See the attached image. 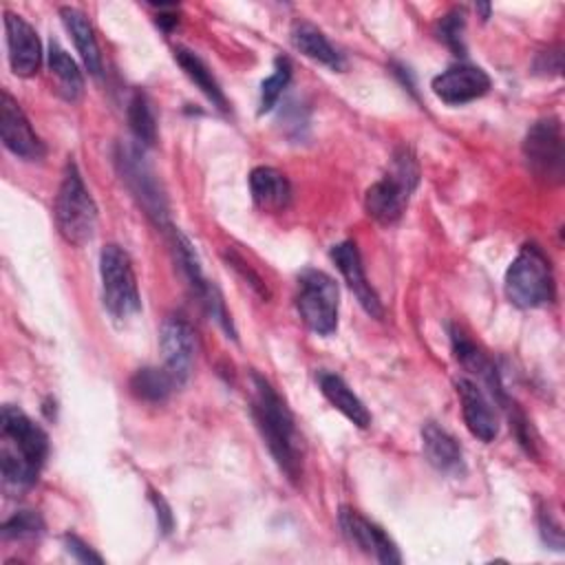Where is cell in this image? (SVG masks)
<instances>
[{
    "instance_id": "cell-1",
    "label": "cell",
    "mask_w": 565,
    "mask_h": 565,
    "mask_svg": "<svg viewBox=\"0 0 565 565\" xmlns=\"http://www.w3.org/2000/svg\"><path fill=\"white\" fill-rule=\"evenodd\" d=\"M252 415L278 468L289 481H298L302 475V439L296 419L276 388L258 373L252 375Z\"/></svg>"
},
{
    "instance_id": "cell-2",
    "label": "cell",
    "mask_w": 565,
    "mask_h": 565,
    "mask_svg": "<svg viewBox=\"0 0 565 565\" xmlns=\"http://www.w3.org/2000/svg\"><path fill=\"white\" fill-rule=\"evenodd\" d=\"M0 472L7 486L26 488L35 483L49 457L46 433L18 406H2L0 415Z\"/></svg>"
},
{
    "instance_id": "cell-3",
    "label": "cell",
    "mask_w": 565,
    "mask_h": 565,
    "mask_svg": "<svg viewBox=\"0 0 565 565\" xmlns=\"http://www.w3.org/2000/svg\"><path fill=\"white\" fill-rule=\"evenodd\" d=\"M55 225L62 238L71 245H86L97 227V205L84 185V179L75 166L68 161L53 203Z\"/></svg>"
},
{
    "instance_id": "cell-4",
    "label": "cell",
    "mask_w": 565,
    "mask_h": 565,
    "mask_svg": "<svg viewBox=\"0 0 565 565\" xmlns=\"http://www.w3.org/2000/svg\"><path fill=\"white\" fill-rule=\"evenodd\" d=\"M419 181V170L413 152L399 148L393 157V168L369 185L364 194V210L382 225L397 223L408 205V199Z\"/></svg>"
},
{
    "instance_id": "cell-5",
    "label": "cell",
    "mask_w": 565,
    "mask_h": 565,
    "mask_svg": "<svg viewBox=\"0 0 565 565\" xmlns=\"http://www.w3.org/2000/svg\"><path fill=\"white\" fill-rule=\"evenodd\" d=\"M505 296L521 309L543 307L554 300V271L536 243H525L505 271Z\"/></svg>"
},
{
    "instance_id": "cell-6",
    "label": "cell",
    "mask_w": 565,
    "mask_h": 565,
    "mask_svg": "<svg viewBox=\"0 0 565 565\" xmlns=\"http://www.w3.org/2000/svg\"><path fill=\"white\" fill-rule=\"evenodd\" d=\"M99 276L104 307L117 320H126L139 311V289L128 252L119 245H106L99 254Z\"/></svg>"
},
{
    "instance_id": "cell-7",
    "label": "cell",
    "mask_w": 565,
    "mask_h": 565,
    "mask_svg": "<svg viewBox=\"0 0 565 565\" xmlns=\"http://www.w3.org/2000/svg\"><path fill=\"white\" fill-rule=\"evenodd\" d=\"M338 285L320 269H305L298 278L296 309L302 322L318 335H331L338 329Z\"/></svg>"
},
{
    "instance_id": "cell-8",
    "label": "cell",
    "mask_w": 565,
    "mask_h": 565,
    "mask_svg": "<svg viewBox=\"0 0 565 565\" xmlns=\"http://www.w3.org/2000/svg\"><path fill=\"white\" fill-rule=\"evenodd\" d=\"M523 154L530 172L547 183L563 179V130L556 117L539 119L525 135Z\"/></svg>"
},
{
    "instance_id": "cell-9",
    "label": "cell",
    "mask_w": 565,
    "mask_h": 565,
    "mask_svg": "<svg viewBox=\"0 0 565 565\" xmlns=\"http://www.w3.org/2000/svg\"><path fill=\"white\" fill-rule=\"evenodd\" d=\"M117 166H119L121 179L126 181L130 192L137 196V201L146 210V214L159 227H172L168 221V207H166L163 192L159 190L157 177L150 170V166L143 161L139 148L137 146H119Z\"/></svg>"
},
{
    "instance_id": "cell-10",
    "label": "cell",
    "mask_w": 565,
    "mask_h": 565,
    "mask_svg": "<svg viewBox=\"0 0 565 565\" xmlns=\"http://www.w3.org/2000/svg\"><path fill=\"white\" fill-rule=\"evenodd\" d=\"M159 349L163 355V369L177 382L185 384L196 355V333L183 316H168L159 331Z\"/></svg>"
},
{
    "instance_id": "cell-11",
    "label": "cell",
    "mask_w": 565,
    "mask_h": 565,
    "mask_svg": "<svg viewBox=\"0 0 565 565\" xmlns=\"http://www.w3.org/2000/svg\"><path fill=\"white\" fill-rule=\"evenodd\" d=\"M0 135L4 148L24 161L44 157V141L35 135L20 104L7 90H2L0 99Z\"/></svg>"
},
{
    "instance_id": "cell-12",
    "label": "cell",
    "mask_w": 565,
    "mask_h": 565,
    "mask_svg": "<svg viewBox=\"0 0 565 565\" xmlns=\"http://www.w3.org/2000/svg\"><path fill=\"white\" fill-rule=\"evenodd\" d=\"M338 523H340L344 536L355 547L375 556L380 563H384V565L402 563V554H399L397 545L393 543V539L380 525H375L373 521H369L360 512H355L351 508H342L340 516H338Z\"/></svg>"
},
{
    "instance_id": "cell-13",
    "label": "cell",
    "mask_w": 565,
    "mask_h": 565,
    "mask_svg": "<svg viewBox=\"0 0 565 565\" xmlns=\"http://www.w3.org/2000/svg\"><path fill=\"white\" fill-rule=\"evenodd\" d=\"M430 88L444 104L461 106L483 97L490 90V77L481 66L455 64L439 73Z\"/></svg>"
},
{
    "instance_id": "cell-14",
    "label": "cell",
    "mask_w": 565,
    "mask_h": 565,
    "mask_svg": "<svg viewBox=\"0 0 565 565\" xmlns=\"http://www.w3.org/2000/svg\"><path fill=\"white\" fill-rule=\"evenodd\" d=\"M455 388L459 395L466 428L479 441L490 444L499 435V417L492 408V402L488 399L483 388L470 377H457Z\"/></svg>"
},
{
    "instance_id": "cell-15",
    "label": "cell",
    "mask_w": 565,
    "mask_h": 565,
    "mask_svg": "<svg viewBox=\"0 0 565 565\" xmlns=\"http://www.w3.org/2000/svg\"><path fill=\"white\" fill-rule=\"evenodd\" d=\"M4 33L11 71L20 77L35 75L42 62V44L35 29L22 15L4 11Z\"/></svg>"
},
{
    "instance_id": "cell-16",
    "label": "cell",
    "mask_w": 565,
    "mask_h": 565,
    "mask_svg": "<svg viewBox=\"0 0 565 565\" xmlns=\"http://www.w3.org/2000/svg\"><path fill=\"white\" fill-rule=\"evenodd\" d=\"M331 258H333L335 267L340 269V274L344 276L347 285L351 287V291L355 294V298L362 305V309L371 318H384V307L380 302V296L375 294V289L366 280L358 245L351 243V241H342V243L331 247Z\"/></svg>"
},
{
    "instance_id": "cell-17",
    "label": "cell",
    "mask_w": 565,
    "mask_h": 565,
    "mask_svg": "<svg viewBox=\"0 0 565 565\" xmlns=\"http://www.w3.org/2000/svg\"><path fill=\"white\" fill-rule=\"evenodd\" d=\"M249 192L254 203L265 212H280L291 201L287 177L269 166H258L249 172Z\"/></svg>"
},
{
    "instance_id": "cell-18",
    "label": "cell",
    "mask_w": 565,
    "mask_h": 565,
    "mask_svg": "<svg viewBox=\"0 0 565 565\" xmlns=\"http://www.w3.org/2000/svg\"><path fill=\"white\" fill-rule=\"evenodd\" d=\"M318 386L322 391V395L327 397V402L340 411L351 424H355L358 428H369L371 424V413L364 406V402L349 388V384L331 371H320L318 373Z\"/></svg>"
},
{
    "instance_id": "cell-19",
    "label": "cell",
    "mask_w": 565,
    "mask_h": 565,
    "mask_svg": "<svg viewBox=\"0 0 565 565\" xmlns=\"http://www.w3.org/2000/svg\"><path fill=\"white\" fill-rule=\"evenodd\" d=\"M452 351H455V358L459 360V364L475 373L477 377L483 380V384L490 388V395L499 402V404H508V397L503 395V386L499 382V375H497V369L494 364L486 358V353L481 349H477L461 331L452 329Z\"/></svg>"
},
{
    "instance_id": "cell-20",
    "label": "cell",
    "mask_w": 565,
    "mask_h": 565,
    "mask_svg": "<svg viewBox=\"0 0 565 565\" xmlns=\"http://www.w3.org/2000/svg\"><path fill=\"white\" fill-rule=\"evenodd\" d=\"M422 448L428 463L441 472H457L463 463L461 446L457 439L435 422H428L422 428Z\"/></svg>"
},
{
    "instance_id": "cell-21",
    "label": "cell",
    "mask_w": 565,
    "mask_h": 565,
    "mask_svg": "<svg viewBox=\"0 0 565 565\" xmlns=\"http://www.w3.org/2000/svg\"><path fill=\"white\" fill-rule=\"evenodd\" d=\"M60 15H62L66 31L73 38V44H75L84 66L88 68L90 75L99 77L102 75V53H99V46H97V40H95L88 18L75 7H62Z\"/></svg>"
},
{
    "instance_id": "cell-22",
    "label": "cell",
    "mask_w": 565,
    "mask_h": 565,
    "mask_svg": "<svg viewBox=\"0 0 565 565\" xmlns=\"http://www.w3.org/2000/svg\"><path fill=\"white\" fill-rule=\"evenodd\" d=\"M291 44L302 53L307 55L309 60H316L333 71H342L344 68V55L327 40V35L316 29L313 24H307V22H298L294 29H291Z\"/></svg>"
},
{
    "instance_id": "cell-23",
    "label": "cell",
    "mask_w": 565,
    "mask_h": 565,
    "mask_svg": "<svg viewBox=\"0 0 565 565\" xmlns=\"http://www.w3.org/2000/svg\"><path fill=\"white\" fill-rule=\"evenodd\" d=\"M174 60L177 64L183 68V73L199 86V90L221 110H227V99L218 86V82L214 79L212 71L207 68V64L190 49H183V46H177L174 49Z\"/></svg>"
},
{
    "instance_id": "cell-24",
    "label": "cell",
    "mask_w": 565,
    "mask_h": 565,
    "mask_svg": "<svg viewBox=\"0 0 565 565\" xmlns=\"http://www.w3.org/2000/svg\"><path fill=\"white\" fill-rule=\"evenodd\" d=\"M130 393L137 399L150 402V404H161L170 397V393L177 388V382L170 377V373L161 366H143L137 369L128 382Z\"/></svg>"
},
{
    "instance_id": "cell-25",
    "label": "cell",
    "mask_w": 565,
    "mask_h": 565,
    "mask_svg": "<svg viewBox=\"0 0 565 565\" xmlns=\"http://www.w3.org/2000/svg\"><path fill=\"white\" fill-rule=\"evenodd\" d=\"M49 68L51 75L57 79V90L64 99L75 102L84 93V77L75 64V60L55 42L49 46Z\"/></svg>"
},
{
    "instance_id": "cell-26",
    "label": "cell",
    "mask_w": 565,
    "mask_h": 565,
    "mask_svg": "<svg viewBox=\"0 0 565 565\" xmlns=\"http://www.w3.org/2000/svg\"><path fill=\"white\" fill-rule=\"evenodd\" d=\"M128 126L135 135V139L141 146H152L157 141V119L154 110L146 97V93L135 90L128 102Z\"/></svg>"
},
{
    "instance_id": "cell-27",
    "label": "cell",
    "mask_w": 565,
    "mask_h": 565,
    "mask_svg": "<svg viewBox=\"0 0 565 565\" xmlns=\"http://www.w3.org/2000/svg\"><path fill=\"white\" fill-rule=\"evenodd\" d=\"M291 79V64L287 57H276L274 73L260 84V113H267L276 106L282 90Z\"/></svg>"
},
{
    "instance_id": "cell-28",
    "label": "cell",
    "mask_w": 565,
    "mask_h": 565,
    "mask_svg": "<svg viewBox=\"0 0 565 565\" xmlns=\"http://www.w3.org/2000/svg\"><path fill=\"white\" fill-rule=\"evenodd\" d=\"M42 530H44V523H42L40 514H35L33 510H20L2 523V536L13 539V541L35 539L42 534Z\"/></svg>"
},
{
    "instance_id": "cell-29",
    "label": "cell",
    "mask_w": 565,
    "mask_h": 565,
    "mask_svg": "<svg viewBox=\"0 0 565 565\" xmlns=\"http://www.w3.org/2000/svg\"><path fill=\"white\" fill-rule=\"evenodd\" d=\"M461 31H463V13L461 11H450L448 15L441 18V22H439V38L457 55L463 51V46H461Z\"/></svg>"
},
{
    "instance_id": "cell-30",
    "label": "cell",
    "mask_w": 565,
    "mask_h": 565,
    "mask_svg": "<svg viewBox=\"0 0 565 565\" xmlns=\"http://www.w3.org/2000/svg\"><path fill=\"white\" fill-rule=\"evenodd\" d=\"M64 545H66V552L73 556V558H77L79 563H104V558L97 554V552H93L82 539H77L75 534H66L64 536Z\"/></svg>"
},
{
    "instance_id": "cell-31",
    "label": "cell",
    "mask_w": 565,
    "mask_h": 565,
    "mask_svg": "<svg viewBox=\"0 0 565 565\" xmlns=\"http://www.w3.org/2000/svg\"><path fill=\"white\" fill-rule=\"evenodd\" d=\"M152 503H154V508H157L159 525H161V530L168 534V532L172 530V514H170V508H168V503H166L157 492H152Z\"/></svg>"
}]
</instances>
